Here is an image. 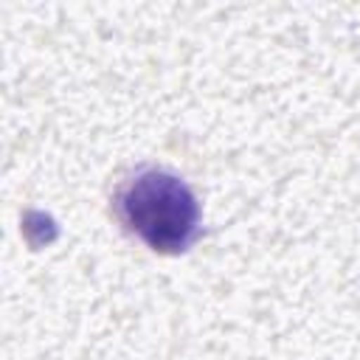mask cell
<instances>
[{"instance_id": "6da1fadb", "label": "cell", "mask_w": 360, "mask_h": 360, "mask_svg": "<svg viewBox=\"0 0 360 360\" xmlns=\"http://www.w3.org/2000/svg\"><path fill=\"white\" fill-rule=\"evenodd\" d=\"M118 222L158 253H183L200 236V202L166 169H141L115 191Z\"/></svg>"}]
</instances>
